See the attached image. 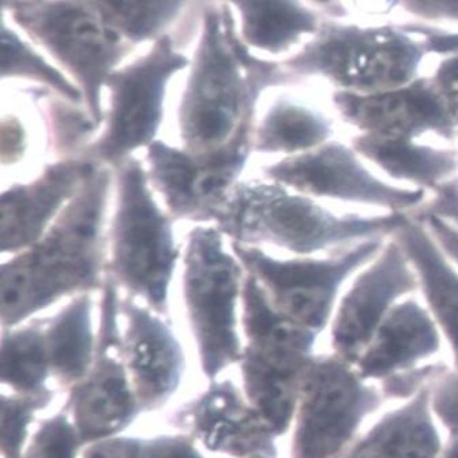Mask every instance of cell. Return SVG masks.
Wrapping results in <instances>:
<instances>
[{"label": "cell", "mask_w": 458, "mask_h": 458, "mask_svg": "<svg viewBox=\"0 0 458 458\" xmlns=\"http://www.w3.org/2000/svg\"><path fill=\"white\" fill-rule=\"evenodd\" d=\"M190 62L191 59L178 51L165 35L143 56L114 70L106 83L109 108L103 132L82 156L98 165L116 168L135 150L157 140L169 82L178 72L189 69Z\"/></svg>", "instance_id": "cell-9"}, {"label": "cell", "mask_w": 458, "mask_h": 458, "mask_svg": "<svg viewBox=\"0 0 458 458\" xmlns=\"http://www.w3.org/2000/svg\"><path fill=\"white\" fill-rule=\"evenodd\" d=\"M101 17L132 47L155 43L175 22L189 0H90Z\"/></svg>", "instance_id": "cell-30"}, {"label": "cell", "mask_w": 458, "mask_h": 458, "mask_svg": "<svg viewBox=\"0 0 458 458\" xmlns=\"http://www.w3.org/2000/svg\"><path fill=\"white\" fill-rule=\"evenodd\" d=\"M114 186L108 275L153 311L168 315L169 290L181 257L172 216L158 207L148 171L137 158L114 168Z\"/></svg>", "instance_id": "cell-5"}, {"label": "cell", "mask_w": 458, "mask_h": 458, "mask_svg": "<svg viewBox=\"0 0 458 458\" xmlns=\"http://www.w3.org/2000/svg\"><path fill=\"white\" fill-rule=\"evenodd\" d=\"M378 394L337 355L312 356L301 372L293 458H337Z\"/></svg>", "instance_id": "cell-11"}, {"label": "cell", "mask_w": 458, "mask_h": 458, "mask_svg": "<svg viewBox=\"0 0 458 458\" xmlns=\"http://www.w3.org/2000/svg\"><path fill=\"white\" fill-rule=\"evenodd\" d=\"M51 376L69 386L82 381L95 360L98 335L93 329L92 293H82L44 319Z\"/></svg>", "instance_id": "cell-25"}, {"label": "cell", "mask_w": 458, "mask_h": 458, "mask_svg": "<svg viewBox=\"0 0 458 458\" xmlns=\"http://www.w3.org/2000/svg\"><path fill=\"white\" fill-rule=\"evenodd\" d=\"M429 392L392 413L367 434L347 458H437L438 436L427 411Z\"/></svg>", "instance_id": "cell-26"}, {"label": "cell", "mask_w": 458, "mask_h": 458, "mask_svg": "<svg viewBox=\"0 0 458 458\" xmlns=\"http://www.w3.org/2000/svg\"><path fill=\"white\" fill-rule=\"evenodd\" d=\"M86 156L59 158L26 183L4 190L0 202V250L15 255L43 238L98 168Z\"/></svg>", "instance_id": "cell-16"}, {"label": "cell", "mask_w": 458, "mask_h": 458, "mask_svg": "<svg viewBox=\"0 0 458 458\" xmlns=\"http://www.w3.org/2000/svg\"><path fill=\"white\" fill-rule=\"evenodd\" d=\"M408 213L340 212L276 182H239L216 216L233 243L277 247L295 257L341 251L360 242L390 238Z\"/></svg>", "instance_id": "cell-3"}, {"label": "cell", "mask_w": 458, "mask_h": 458, "mask_svg": "<svg viewBox=\"0 0 458 458\" xmlns=\"http://www.w3.org/2000/svg\"><path fill=\"white\" fill-rule=\"evenodd\" d=\"M249 458H272V457H267V455H254V457H249Z\"/></svg>", "instance_id": "cell-42"}, {"label": "cell", "mask_w": 458, "mask_h": 458, "mask_svg": "<svg viewBox=\"0 0 458 458\" xmlns=\"http://www.w3.org/2000/svg\"><path fill=\"white\" fill-rule=\"evenodd\" d=\"M445 458H458V441L454 446H452V449L449 450V453H447V455Z\"/></svg>", "instance_id": "cell-41"}, {"label": "cell", "mask_w": 458, "mask_h": 458, "mask_svg": "<svg viewBox=\"0 0 458 458\" xmlns=\"http://www.w3.org/2000/svg\"><path fill=\"white\" fill-rule=\"evenodd\" d=\"M244 348L257 355L291 367H304L314 352L318 333L281 314L254 276L246 272L242 293Z\"/></svg>", "instance_id": "cell-22"}, {"label": "cell", "mask_w": 458, "mask_h": 458, "mask_svg": "<svg viewBox=\"0 0 458 458\" xmlns=\"http://www.w3.org/2000/svg\"><path fill=\"white\" fill-rule=\"evenodd\" d=\"M187 410L208 450L236 458L276 457V434L231 381L215 382Z\"/></svg>", "instance_id": "cell-19"}, {"label": "cell", "mask_w": 458, "mask_h": 458, "mask_svg": "<svg viewBox=\"0 0 458 458\" xmlns=\"http://www.w3.org/2000/svg\"><path fill=\"white\" fill-rule=\"evenodd\" d=\"M51 376L44 319L2 330V382L18 394L48 389Z\"/></svg>", "instance_id": "cell-28"}, {"label": "cell", "mask_w": 458, "mask_h": 458, "mask_svg": "<svg viewBox=\"0 0 458 458\" xmlns=\"http://www.w3.org/2000/svg\"><path fill=\"white\" fill-rule=\"evenodd\" d=\"M49 147L61 158L82 156L100 126L83 106L57 98L47 106Z\"/></svg>", "instance_id": "cell-31"}, {"label": "cell", "mask_w": 458, "mask_h": 458, "mask_svg": "<svg viewBox=\"0 0 458 458\" xmlns=\"http://www.w3.org/2000/svg\"><path fill=\"white\" fill-rule=\"evenodd\" d=\"M4 61L2 80H23L51 90L59 98L85 106L83 95L77 83L61 69L52 64L44 55L29 43L14 23L4 17Z\"/></svg>", "instance_id": "cell-29"}, {"label": "cell", "mask_w": 458, "mask_h": 458, "mask_svg": "<svg viewBox=\"0 0 458 458\" xmlns=\"http://www.w3.org/2000/svg\"><path fill=\"white\" fill-rule=\"evenodd\" d=\"M2 130H4V143H10V147L6 149H2V160L4 165L6 164H15L25 152V130L22 124L14 116H10L9 119L4 118L2 123Z\"/></svg>", "instance_id": "cell-40"}, {"label": "cell", "mask_w": 458, "mask_h": 458, "mask_svg": "<svg viewBox=\"0 0 458 458\" xmlns=\"http://www.w3.org/2000/svg\"><path fill=\"white\" fill-rule=\"evenodd\" d=\"M143 439L131 437H111L92 442L83 458H138Z\"/></svg>", "instance_id": "cell-38"}, {"label": "cell", "mask_w": 458, "mask_h": 458, "mask_svg": "<svg viewBox=\"0 0 458 458\" xmlns=\"http://www.w3.org/2000/svg\"><path fill=\"white\" fill-rule=\"evenodd\" d=\"M335 119L301 98H275L255 123L252 150L284 157L309 152L335 140Z\"/></svg>", "instance_id": "cell-24"}, {"label": "cell", "mask_w": 458, "mask_h": 458, "mask_svg": "<svg viewBox=\"0 0 458 458\" xmlns=\"http://www.w3.org/2000/svg\"><path fill=\"white\" fill-rule=\"evenodd\" d=\"M114 175L100 165L40 241L2 265V327L22 325L67 296L103 290L106 208Z\"/></svg>", "instance_id": "cell-1"}, {"label": "cell", "mask_w": 458, "mask_h": 458, "mask_svg": "<svg viewBox=\"0 0 458 458\" xmlns=\"http://www.w3.org/2000/svg\"><path fill=\"white\" fill-rule=\"evenodd\" d=\"M252 131L215 152L192 153L163 140L147 148L148 176L172 217L215 223L252 152Z\"/></svg>", "instance_id": "cell-12"}, {"label": "cell", "mask_w": 458, "mask_h": 458, "mask_svg": "<svg viewBox=\"0 0 458 458\" xmlns=\"http://www.w3.org/2000/svg\"><path fill=\"white\" fill-rule=\"evenodd\" d=\"M4 14L77 83L85 108L101 126L106 80L134 47L90 0H12L4 4Z\"/></svg>", "instance_id": "cell-6"}, {"label": "cell", "mask_w": 458, "mask_h": 458, "mask_svg": "<svg viewBox=\"0 0 458 458\" xmlns=\"http://www.w3.org/2000/svg\"><path fill=\"white\" fill-rule=\"evenodd\" d=\"M428 41L392 25L322 23L301 51L286 57L293 81L321 78L335 90L371 95L410 85L420 78Z\"/></svg>", "instance_id": "cell-4"}, {"label": "cell", "mask_w": 458, "mask_h": 458, "mask_svg": "<svg viewBox=\"0 0 458 458\" xmlns=\"http://www.w3.org/2000/svg\"><path fill=\"white\" fill-rule=\"evenodd\" d=\"M433 400L436 413L445 421L446 427L458 429V369L446 371L437 378Z\"/></svg>", "instance_id": "cell-35"}, {"label": "cell", "mask_w": 458, "mask_h": 458, "mask_svg": "<svg viewBox=\"0 0 458 458\" xmlns=\"http://www.w3.org/2000/svg\"><path fill=\"white\" fill-rule=\"evenodd\" d=\"M413 215H434L458 226V172L437 189L424 207Z\"/></svg>", "instance_id": "cell-37"}, {"label": "cell", "mask_w": 458, "mask_h": 458, "mask_svg": "<svg viewBox=\"0 0 458 458\" xmlns=\"http://www.w3.org/2000/svg\"><path fill=\"white\" fill-rule=\"evenodd\" d=\"M291 82L283 64L262 59L247 48L228 7H208L179 103L182 148L215 152L252 131L262 92Z\"/></svg>", "instance_id": "cell-2"}, {"label": "cell", "mask_w": 458, "mask_h": 458, "mask_svg": "<svg viewBox=\"0 0 458 458\" xmlns=\"http://www.w3.org/2000/svg\"><path fill=\"white\" fill-rule=\"evenodd\" d=\"M416 295L403 299L390 310L353 364L361 378L387 382L433 363L441 352L444 335Z\"/></svg>", "instance_id": "cell-18"}, {"label": "cell", "mask_w": 458, "mask_h": 458, "mask_svg": "<svg viewBox=\"0 0 458 458\" xmlns=\"http://www.w3.org/2000/svg\"><path fill=\"white\" fill-rule=\"evenodd\" d=\"M101 293L95 360L88 376L72 386L69 400L72 423L88 445L118 436L140 412L124 363L118 285L108 273Z\"/></svg>", "instance_id": "cell-13"}, {"label": "cell", "mask_w": 458, "mask_h": 458, "mask_svg": "<svg viewBox=\"0 0 458 458\" xmlns=\"http://www.w3.org/2000/svg\"><path fill=\"white\" fill-rule=\"evenodd\" d=\"M267 181L324 202L413 215L429 192L401 186L379 175L350 142L332 140L321 147L283 157L264 168Z\"/></svg>", "instance_id": "cell-10"}, {"label": "cell", "mask_w": 458, "mask_h": 458, "mask_svg": "<svg viewBox=\"0 0 458 458\" xmlns=\"http://www.w3.org/2000/svg\"><path fill=\"white\" fill-rule=\"evenodd\" d=\"M353 149L393 183L433 194L458 172V148L431 140H382L353 134Z\"/></svg>", "instance_id": "cell-21"}, {"label": "cell", "mask_w": 458, "mask_h": 458, "mask_svg": "<svg viewBox=\"0 0 458 458\" xmlns=\"http://www.w3.org/2000/svg\"><path fill=\"white\" fill-rule=\"evenodd\" d=\"M67 412L47 419L26 447L22 458H77L83 442Z\"/></svg>", "instance_id": "cell-33"}, {"label": "cell", "mask_w": 458, "mask_h": 458, "mask_svg": "<svg viewBox=\"0 0 458 458\" xmlns=\"http://www.w3.org/2000/svg\"><path fill=\"white\" fill-rule=\"evenodd\" d=\"M238 15L239 38L257 54H288L322 23L303 0H224Z\"/></svg>", "instance_id": "cell-23"}, {"label": "cell", "mask_w": 458, "mask_h": 458, "mask_svg": "<svg viewBox=\"0 0 458 458\" xmlns=\"http://www.w3.org/2000/svg\"><path fill=\"white\" fill-rule=\"evenodd\" d=\"M419 293V281L394 238L364 265L341 293L329 325L333 353L355 364L390 310Z\"/></svg>", "instance_id": "cell-14"}, {"label": "cell", "mask_w": 458, "mask_h": 458, "mask_svg": "<svg viewBox=\"0 0 458 458\" xmlns=\"http://www.w3.org/2000/svg\"><path fill=\"white\" fill-rule=\"evenodd\" d=\"M183 264L182 288L187 319L200 369L208 379L215 381L243 355L238 307L246 269L235 254L226 251L217 226L192 229Z\"/></svg>", "instance_id": "cell-7"}, {"label": "cell", "mask_w": 458, "mask_h": 458, "mask_svg": "<svg viewBox=\"0 0 458 458\" xmlns=\"http://www.w3.org/2000/svg\"><path fill=\"white\" fill-rule=\"evenodd\" d=\"M126 319L123 358L140 411L163 407L184 374L183 348L172 327L150 307L130 298L119 301Z\"/></svg>", "instance_id": "cell-17"}, {"label": "cell", "mask_w": 458, "mask_h": 458, "mask_svg": "<svg viewBox=\"0 0 458 458\" xmlns=\"http://www.w3.org/2000/svg\"><path fill=\"white\" fill-rule=\"evenodd\" d=\"M54 398L47 389L33 394L4 395L2 401V458H22L29 424L36 412L44 410Z\"/></svg>", "instance_id": "cell-32"}, {"label": "cell", "mask_w": 458, "mask_h": 458, "mask_svg": "<svg viewBox=\"0 0 458 458\" xmlns=\"http://www.w3.org/2000/svg\"><path fill=\"white\" fill-rule=\"evenodd\" d=\"M420 218L439 246L458 267V226L434 215H412Z\"/></svg>", "instance_id": "cell-39"}, {"label": "cell", "mask_w": 458, "mask_h": 458, "mask_svg": "<svg viewBox=\"0 0 458 458\" xmlns=\"http://www.w3.org/2000/svg\"><path fill=\"white\" fill-rule=\"evenodd\" d=\"M138 458H204V455L186 437L161 436L143 439Z\"/></svg>", "instance_id": "cell-36"}, {"label": "cell", "mask_w": 458, "mask_h": 458, "mask_svg": "<svg viewBox=\"0 0 458 458\" xmlns=\"http://www.w3.org/2000/svg\"><path fill=\"white\" fill-rule=\"evenodd\" d=\"M244 394L276 437L285 433L295 418L303 369L267 360L243 348L241 361Z\"/></svg>", "instance_id": "cell-27"}, {"label": "cell", "mask_w": 458, "mask_h": 458, "mask_svg": "<svg viewBox=\"0 0 458 458\" xmlns=\"http://www.w3.org/2000/svg\"><path fill=\"white\" fill-rule=\"evenodd\" d=\"M338 121L355 134L382 140H431L455 145L454 124L431 78L420 77L398 89L330 96Z\"/></svg>", "instance_id": "cell-15"}, {"label": "cell", "mask_w": 458, "mask_h": 458, "mask_svg": "<svg viewBox=\"0 0 458 458\" xmlns=\"http://www.w3.org/2000/svg\"><path fill=\"white\" fill-rule=\"evenodd\" d=\"M386 239H369L333 254L288 259L233 242L231 249L281 314L321 335L329 327L351 278L381 251Z\"/></svg>", "instance_id": "cell-8"}, {"label": "cell", "mask_w": 458, "mask_h": 458, "mask_svg": "<svg viewBox=\"0 0 458 458\" xmlns=\"http://www.w3.org/2000/svg\"><path fill=\"white\" fill-rule=\"evenodd\" d=\"M429 78L444 101L445 108L457 131L458 140V48L445 55L433 77Z\"/></svg>", "instance_id": "cell-34"}, {"label": "cell", "mask_w": 458, "mask_h": 458, "mask_svg": "<svg viewBox=\"0 0 458 458\" xmlns=\"http://www.w3.org/2000/svg\"><path fill=\"white\" fill-rule=\"evenodd\" d=\"M392 238L404 250L418 276L419 293L449 344L458 369V267L420 218L411 215Z\"/></svg>", "instance_id": "cell-20"}]
</instances>
